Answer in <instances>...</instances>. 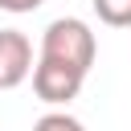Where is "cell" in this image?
<instances>
[{
    "label": "cell",
    "instance_id": "1",
    "mask_svg": "<svg viewBox=\"0 0 131 131\" xmlns=\"http://www.w3.org/2000/svg\"><path fill=\"white\" fill-rule=\"evenodd\" d=\"M94 53H98L94 33H90V25L78 20V16H61V20H53V25L41 33V57L61 61V66H74L78 74H90Z\"/></svg>",
    "mask_w": 131,
    "mask_h": 131
},
{
    "label": "cell",
    "instance_id": "4",
    "mask_svg": "<svg viewBox=\"0 0 131 131\" xmlns=\"http://www.w3.org/2000/svg\"><path fill=\"white\" fill-rule=\"evenodd\" d=\"M98 20L111 25V29H127L131 25V0H90Z\"/></svg>",
    "mask_w": 131,
    "mask_h": 131
},
{
    "label": "cell",
    "instance_id": "6",
    "mask_svg": "<svg viewBox=\"0 0 131 131\" xmlns=\"http://www.w3.org/2000/svg\"><path fill=\"white\" fill-rule=\"evenodd\" d=\"M45 0H0V8L4 12H33V8H41Z\"/></svg>",
    "mask_w": 131,
    "mask_h": 131
},
{
    "label": "cell",
    "instance_id": "3",
    "mask_svg": "<svg viewBox=\"0 0 131 131\" xmlns=\"http://www.w3.org/2000/svg\"><path fill=\"white\" fill-rule=\"evenodd\" d=\"M33 74V45L20 29H0V90L20 86Z\"/></svg>",
    "mask_w": 131,
    "mask_h": 131
},
{
    "label": "cell",
    "instance_id": "2",
    "mask_svg": "<svg viewBox=\"0 0 131 131\" xmlns=\"http://www.w3.org/2000/svg\"><path fill=\"white\" fill-rule=\"evenodd\" d=\"M82 82H86V74H78L74 66H61V61H49V57H41L33 66V90L49 106H61V102L78 98Z\"/></svg>",
    "mask_w": 131,
    "mask_h": 131
},
{
    "label": "cell",
    "instance_id": "5",
    "mask_svg": "<svg viewBox=\"0 0 131 131\" xmlns=\"http://www.w3.org/2000/svg\"><path fill=\"white\" fill-rule=\"evenodd\" d=\"M33 131H82V123L74 115H66V111H49V115H41L33 123Z\"/></svg>",
    "mask_w": 131,
    "mask_h": 131
}]
</instances>
